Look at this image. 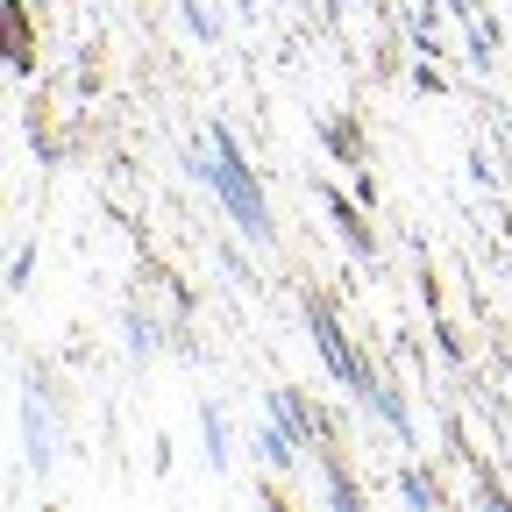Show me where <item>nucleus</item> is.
Masks as SVG:
<instances>
[{
  "instance_id": "3",
  "label": "nucleus",
  "mask_w": 512,
  "mask_h": 512,
  "mask_svg": "<svg viewBox=\"0 0 512 512\" xmlns=\"http://www.w3.org/2000/svg\"><path fill=\"white\" fill-rule=\"evenodd\" d=\"M320 200H328V214L342 221V235H349V249H356V256H370V249H377V242H370V228H363V214L342 200V192H328V185H320Z\"/></svg>"
},
{
  "instance_id": "4",
  "label": "nucleus",
  "mask_w": 512,
  "mask_h": 512,
  "mask_svg": "<svg viewBox=\"0 0 512 512\" xmlns=\"http://www.w3.org/2000/svg\"><path fill=\"white\" fill-rule=\"evenodd\" d=\"M256 456H264L271 470H292V463H299V456H292V441H285L278 427H256Z\"/></svg>"
},
{
  "instance_id": "1",
  "label": "nucleus",
  "mask_w": 512,
  "mask_h": 512,
  "mask_svg": "<svg viewBox=\"0 0 512 512\" xmlns=\"http://www.w3.org/2000/svg\"><path fill=\"white\" fill-rule=\"evenodd\" d=\"M200 178H214V192L228 200V214L242 221V235H264V242H271L264 192H256V178L242 171V157H235V143H228V128H214V171H200Z\"/></svg>"
},
{
  "instance_id": "5",
  "label": "nucleus",
  "mask_w": 512,
  "mask_h": 512,
  "mask_svg": "<svg viewBox=\"0 0 512 512\" xmlns=\"http://www.w3.org/2000/svg\"><path fill=\"white\" fill-rule=\"evenodd\" d=\"M200 434H207V463H228L221 456V413H200Z\"/></svg>"
},
{
  "instance_id": "2",
  "label": "nucleus",
  "mask_w": 512,
  "mask_h": 512,
  "mask_svg": "<svg viewBox=\"0 0 512 512\" xmlns=\"http://www.w3.org/2000/svg\"><path fill=\"white\" fill-rule=\"evenodd\" d=\"M306 320H313V342H320V356H328V370H335L342 384H356V392H370V384H377V377H370V370L356 363V349L342 342V328H335V313H328V306H320V299H313V313H306Z\"/></svg>"
},
{
  "instance_id": "6",
  "label": "nucleus",
  "mask_w": 512,
  "mask_h": 512,
  "mask_svg": "<svg viewBox=\"0 0 512 512\" xmlns=\"http://www.w3.org/2000/svg\"><path fill=\"white\" fill-rule=\"evenodd\" d=\"M328 498H335V505L349 512V505H356V484H349V477H328Z\"/></svg>"
}]
</instances>
